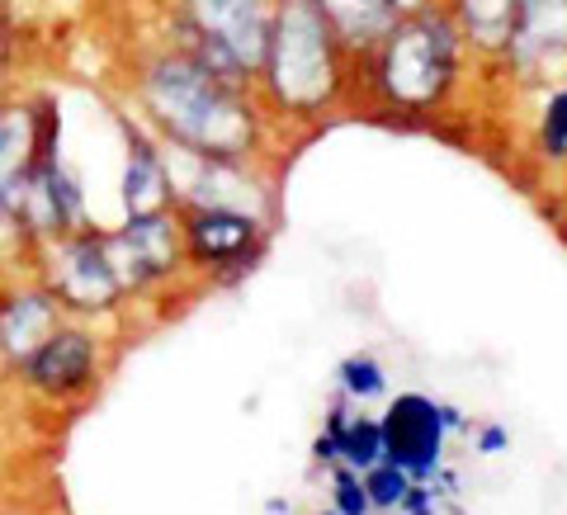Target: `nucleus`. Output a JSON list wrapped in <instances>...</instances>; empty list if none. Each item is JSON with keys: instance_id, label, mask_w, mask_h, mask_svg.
I'll return each mask as SVG.
<instances>
[{"instance_id": "obj_1", "label": "nucleus", "mask_w": 567, "mask_h": 515, "mask_svg": "<svg viewBox=\"0 0 567 515\" xmlns=\"http://www.w3.org/2000/svg\"><path fill=\"white\" fill-rule=\"evenodd\" d=\"M137 100L171 147L194 162L241 166L256 147V114L246 104V85L213 76L185 48H171L142 66Z\"/></svg>"}, {"instance_id": "obj_2", "label": "nucleus", "mask_w": 567, "mask_h": 515, "mask_svg": "<svg viewBox=\"0 0 567 515\" xmlns=\"http://www.w3.org/2000/svg\"><path fill=\"white\" fill-rule=\"evenodd\" d=\"M260 76L270 85L275 104L293 114L322 110L336 91V33L322 20L317 0H279L270 20V43H265Z\"/></svg>"}, {"instance_id": "obj_3", "label": "nucleus", "mask_w": 567, "mask_h": 515, "mask_svg": "<svg viewBox=\"0 0 567 515\" xmlns=\"http://www.w3.org/2000/svg\"><path fill=\"white\" fill-rule=\"evenodd\" d=\"M270 0H181V48L213 76L251 85L270 43Z\"/></svg>"}, {"instance_id": "obj_4", "label": "nucleus", "mask_w": 567, "mask_h": 515, "mask_svg": "<svg viewBox=\"0 0 567 515\" xmlns=\"http://www.w3.org/2000/svg\"><path fill=\"white\" fill-rule=\"evenodd\" d=\"M454 52L458 29L435 10L406 14L383 33L379 52V85L383 95L402 104V110H425L450 91L454 81Z\"/></svg>"}, {"instance_id": "obj_5", "label": "nucleus", "mask_w": 567, "mask_h": 515, "mask_svg": "<svg viewBox=\"0 0 567 515\" xmlns=\"http://www.w3.org/2000/svg\"><path fill=\"white\" fill-rule=\"evenodd\" d=\"M39 270H43L39 284L58 298L62 312L91 317V312H110L128 298L100 227H81V233L39 246Z\"/></svg>"}, {"instance_id": "obj_6", "label": "nucleus", "mask_w": 567, "mask_h": 515, "mask_svg": "<svg viewBox=\"0 0 567 515\" xmlns=\"http://www.w3.org/2000/svg\"><path fill=\"white\" fill-rule=\"evenodd\" d=\"M110 260L123 279L128 293H142L152 284L171 279L185 260V237H181V213L162 208V213H128V223L118 233H104Z\"/></svg>"}, {"instance_id": "obj_7", "label": "nucleus", "mask_w": 567, "mask_h": 515, "mask_svg": "<svg viewBox=\"0 0 567 515\" xmlns=\"http://www.w3.org/2000/svg\"><path fill=\"white\" fill-rule=\"evenodd\" d=\"M185 260L213 275H241L265 246V227L256 213L241 208H185L181 213Z\"/></svg>"}, {"instance_id": "obj_8", "label": "nucleus", "mask_w": 567, "mask_h": 515, "mask_svg": "<svg viewBox=\"0 0 567 515\" xmlns=\"http://www.w3.org/2000/svg\"><path fill=\"white\" fill-rule=\"evenodd\" d=\"M14 374H20V383L29 388V393H39L48 402H66V398L91 393L95 379H100V341H95V331L62 322L39 350L29 354V360L14 364Z\"/></svg>"}, {"instance_id": "obj_9", "label": "nucleus", "mask_w": 567, "mask_h": 515, "mask_svg": "<svg viewBox=\"0 0 567 515\" xmlns=\"http://www.w3.org/2000/svg\"><path fill=\"white\" fill-rule=\"evenodd\" d=\"M383 425V459L393 468H402L406 477H425L435 473L440 450H445V416H440V402L421 398V393H402Z\"/></svg>"}, {"instance_id": "obj_10", "label": "nucleus", "mask_w": 567, "mask_h": 515, "mask_svg": "<svg viewBox=\"0 0 567 515\" xmlns=\"http://www.w3.org/2000/svg\"><path fill=\"white\" fill-rule=\"evenodd\" d=\"M58 327H62V303L43 284H24V289L14 284V289L0 293V360H6V369L29 360Z\"/></svg>"}, {"instance_id": "obj_11", "label": "nucleus", "mask_w": 567, "mask_h": 515, "mask_svg": "<svg viewBox=\"0 0 567 515\" xmlns=\"http://www.w3.org/2000/svg\"><path fill=\"white\" fill-rule=\"evenodd\" d=\"M123 208L128 213H162L175 208L171 162L156 142L128 123V166H123Z\"/></svg>"}, {"instance_id": "obj_12", "label": "nucleus", "mask_w": 567, "mask_h": 515, "mask_svg": "<svg viewBox=\"0 0 567 515\" xmlns=\"http://www.w3.org/2000/svg\"><path fill=\"white\" fill-rule=\"evenodd\" d=\"M39 162V128H33V104H0V204L10 199L29 166Z\"/></svg>"}, {"instance_id": "obj_13", "label": "nucleus", "mask_w": 567, "mask_h": 515, "mask_svg": "<svg viewBox=\"0 0 567 515\" xmlns=\"http://www.w3.org/2000/svg\"><path fill=\"white\" fill-rule=\"evenodd\" d=\"M322 20L331 24L336 39L346 43H379L388 29L398 24V0H317Z\"/></svg>"}, {"instance_id": "obj_14", "label": "nucleus", "mask_w": 567, "mask_h": 515, "mask_svg": "<svg viewBox=\"0 0 567 515\" xmlns=\"http://www.w3.org/2000/svg\"><path fill=\"white\" fill-rule=\"evenodd\" d=\"M327 435H331V445H336V459H341L346 468H354V473L374 468L379 459H383V425L374 416H350L346 406H336Z\"/></svg>"}, {"instance_id": "obj_15", "label": "nucleus", "mask_w": 567, "mask_h": 515, "mask_svg": "<svg viewBox=\"0 0 567 515\" xmlns=\"http://www.w3.org/2000/svg\"><path fill=\"white\" fill-rule=\"evenodd\" d=\"M364 492H369V506H402L406 487H412V477H406L402 468H393L388 459H379L374 468H364Z\"/></svg>"}, {"instance_id": "obj_16", "label": "nucleus", "mask_w": 567, "mask_h": 515, "mask_svg": "<svg viewBox=\"0 0 567 515\" xmlns=\"http://www.w3.org/2000/svg\"><path fill=\"white\" fill-rule=\"evenodd\" d=\"M341 388L350 398H379L383 393V369L379 360H369V354H350V360L341 364Z\"/></svg>"}, {"instance_id": "obj_17", "label": "nucleus", "mask_w": 567, "mask_h": 515, "mask_svg": "<svg viewBox=\"0 0 567 515\" xmlns=\"http://www.w3.org/2000/svg\"><path fill=\"white\" fill-rule=\"evenodd\" d=\"M544 152L567 156V91L548 100V110H544Z\"/></svg>"}, {"instance_id": "obj_18", "label": "nucleus", "mask_w": 567, "mask_h": 515, "mask_svg": "<svg viewBox=\"0 0 567 515\" xmlns=\"http://www.w3.org/2000/svg\"><path fill=\"white\" fill-rule=\"evenodd\" d=\"M336 511L341 515H369V492H364V483H360V473L354 468L336 473Z\"/></svg>"}, {"instance_id": "obj_19", "label": "nucleus", "mask_w": 567, "mask_h": 515, "mask_svg": "<svg viewBox=\"0 0 567 515\" xmlns=\"http://www.w3.org/2000/svg\"><path fill=\"white\" fill-rule=\"evenodd\" d=\"M502 445H506V435L496 431V425H492V431H483V450H502Z\"/></svg>"}, {"instance_id": "obj_20", "label": "nucleus", "mask_w": 567, "mask_h": 515, "mask_svg": "<svg viewBox=\"0 0 567 515\" xmlns=\"http://www.w3.org/2000/svg\"><path fill=\"white\" fill-rule=\"evenodd\" d=\"M331 515H341V511H331Z\"/></svg>"}]
</instances>
